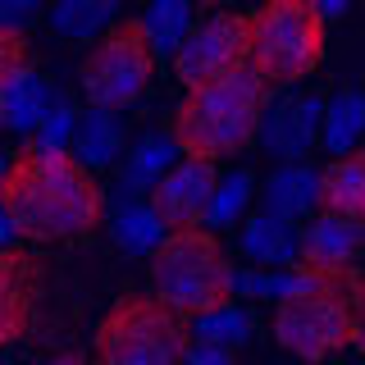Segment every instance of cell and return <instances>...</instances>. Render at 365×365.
I'll use <instances>...</instances> for the list:
<instances>
[{
    "label": "cell",
    "instance_id": "obj_12",
    "mask_svg": "<svg viewBox=\"0 0 365 365\" xmlns=\"http://www.w3.org/2000/svg\"><path fill=\"white\" fill-rule=\"evenodd\" d=\"M361 251V224L338 220V215H319L306 233H297V265L306 269H356Z\"/></svg>",
    "mask_w": 365,
    "mask_h": 365
},
{
    "label": "cell",
    "instance_id": "obj_16",
    "mask_svg": "<svg viewBox=\"0 0 365 365\" xmlns=\"http://www.w3.org/2000/svg\"><path fill=\"white\" fill-rule=\"evenodd\" d=\"M242 251L256 265H297V228L269 210H256L242 224Z\"/></svg>",
    "mask_w": 365,
    "mask_h": 365
},
{
    "label": "cell",
    "instance_id": "obj_5",
    "mask_svg": "<svg viewBox=\"0 0 365 365\" xmlns=\"http://www.w3.org/2000/svg\"><path fill=\"white\" fill-rule=\"evenodd\" d=\"M247 64L265 87L302 83L324 60V23H319L315 0H274V5L247 14Z\"/></svg>",
    "mask_w": 365,
    "mask_h": 365
},
{
    "label": "cell",
    "instance_id": "obj_26",
    "mask_svg": "<svg viewBox=\"0 0 365 365\" xmlns=\"http://www.w3.org/2000/svg\"><path fill=\"white\" fill-rule=\"evenodd\" d=\"M23 68H28V37L0 32V87H5L14 73H23Z\"/></svg>",
    "mask_w": 365,
    "mask_h": 365
},
{
    "label": "cell",
    "instance_id": "obj_3",
    "mask_svg": "<svg viewBox=\"0 0 365 365\" xmlns=\"http://www.w3.org/2000/svg\"><path fill=\"white\" fill-rule=\"evenodd\" d=\"M269 106V87L251 73V64L233 68L224 78H210L201 87H187V96L174 106L169 142L182 160H224L256 142L260 114Z\"/></svg>",
    "mask_w": 365,
    "mask_h": 365
},
{
    "label": "cell",
    "instance_id": "obj_14",
    "mask_svg": "<svg viewBox=\"0 0 365 365\" xmlns=\"http://www.w3.org/2000/svg\"><path fill=\"white\" fill-rule=\"evenodd\" d=\"M51 106H55L51 83H46L37 68H23V73H14L0 87V128L37 133V123L51 114Z\"/></svg>",
    "mask_w": 365,
    "mask_h": 365
},
{
    "label": "cell",
    "instance_id": "obj_29",
    "mask_svg": "<svg viewBox=\"0 0 365 365\" xmlns=\"http://www.w3.org/2000/svg\"><path fill=\"white\" fill-rule=\"evenodd\" d=\"M37 365H87V361H83V351H60V356H51V361H37Z\"/></svg>",
    "mask_w": 365,
    "mask_h": 365
},
{
    "label": "cell",
    "instance_id": "obj_19",
    "mask_svg": "<svg viewBox=\"0 0 365 365\" xmlns=\"http://www.w3.org/2000/svg\"><path fill=\"white\" fill-rule=\"evenodd\" d=\"M174 165H178V151H174V142H169V133H146L128 151V165H123V192H128V201L137 192L155 187Z\"/></svg>",
    "mask_w": 365,
    "mask_h": 365
},
{
    "label": "cell",
    "instance_id": "obj_21",
    "mask_svg": "<svg viewBox=\"0 0 365 365\" xmlns=\"http://www.w3.org/2000/svg\"><path fill=\"white\" fill-rule=\"evenodd\" d=\"M114 242L123 251H133V256H151L165 242V228H160V220L151 215L146 201H123L114 210Z\"/></svg>",
    "mask_w": 365,
    "mask_h": 365
},
{
    "label": "cell",
    "instance_id": "obj_9",
    "mask_svg": "<svg viewBox=\"0 0 365 365\" xmlns=\"http://www.w3.org/2000/svg\"><path fill=\"white\" fill-rule=\"evenodd\" d=\"M220 182V169L210 160H178L165 178L151 187V215L160 220L165 233H187V228H201V215L210 205V192Z\"/></svg>",
    "mask_w": 365,
    "mask_h": 365
},
{
    "label": "cell",
    "instance_id": "obj_8",
    "mask_svg": "<svg viewBox=\"0 0 365 365\" xmlns=\"http://www.w3.org/2000/svg\"><path fill=\"white\" fill-rule=\"evenodd\" d=\"M251 51V28L247 14H233V9H220V14H205L201 23H192L187 37L178 41L174 51V73L182 87H201L210 78H224L233 68L247 64Z\"/></svg>",
    "mask_w": 365,
    "mask_h": 365
},
{
    "label": "cell",
    "instance_id": "obj_24",
    "mask_svg": "<svg viewBox=\"0 0 365 365\" xmlns=\"http://www.w3.org/2000/svg\"><path fill=\"white\" fill-rule=\"evenodd\" d=\"M247 201H251V174H228V178L215 182L210 205H205L201 224H210V228H228L233 220H242Z\"/></svg>",
    "mask_w": 365,
    "mask_h": 365
},
{
    "label": "cell",
    "instance_id": "obj_27",
    "mask_svg": "<svg viewBox=\"0 0 365 365\" xmlns=\"http://www.w3.org/2000/svg\"><path fill=\"white\" fill-rule=\"evenodd\" d=\"M41 9L37 5H19V0H9V5H0V32H19V37H28V28L37 23Z\"/></svg>",
    "mask_w": 365,
    "mask_h": 365
},
{
    "label": "cell",
    "instance_id": "obj_30",
    "mask_svg": "<svg viewBox=\"0 0 365 365\" xmlns=\"http://www.w3.org/2000/svg\"><path fill=\"white\" fill-rule=\"evenodd\" d=\"M9 247H14V228H9L5 210H0V251H9Z\"/></svg>",
    "mask_w": 365,
    "mask_h": 365
},
{
    "label": "cell",
    "instance_id": "obj_13",
    "mask_svg": "<svg viewBox=\"0 0 365 365\" xmlns=\"http://www.w3.org/2000/svg\"><path fill=\"white\" fill-rule=\"evenodd\" d=\"M315 210L361 224V210H365V155H361V146L342 160H329V169L315 182Z\"/></svg>",
    "mask_w": 365,
    "mask_h": 365
},
{
    "label": "cell",
    "instance_id": "obj_25",
    "mask_svg": "<svg viewBox=\"0 0 365 365\" xmlns=\"http://www.w3.org/2000/svg\"><path fill=\"white\" fill-rule=\"evenodd\" d=\"M73 123H78V110L64 106V101H55L51 114H46V119L37 123V133H32V146H23V151H37V155H68Z\"/></svg>",
    "mask_w": 365,
    "mask_h": 365
},
{
    "label": "cell",
    "instance_id": "obj_15",
    "mask_svg": "<svg viewBox=\"0 0 365 365\" xmlns=\"http://www.w3.org/2000/svg\"><path fill=\"white\" fill-rule=\"evenodd\" d=\"M73 155L78 165L87 169H110L114 160L123 155V123H119V114H110V110H87V114H78V123H73Z\"/></svg>",
    "mask_w": 365,
    "mask_h": 365
},
{
    "label": "cell",
    "instance_id": "obj_7",
    "mask_svg": "<svg viewBox=\"0 0 365 365\" xmlns=\"http://www.w3.org/2000/svg\"><path fill=\"white\" fill-rule=\"evenodd\" d=\"M155 78V51L146 41L137 19H119L96 37V46L83 60V96L91 101V110H110L119 114L123 106H133Z\"/></svg>",
    "mask_w": 365,
    "mask_h": 365
},
{
    "label": "cell",
    "instance_id": "obj_31",
    "mask_svg": "<svg viewBox=\"0 0 365 365\" xmlns=\"http://www.w3.org/2000/svg\"><path fill=\"white\" fill-rule=\"evenodd\" d=\"M5 169H9V160H5V155H0V187H5Z\"/></svg>",
    "mask_w": 365,
    "mask_h": 365
},
{
    "label": "cell",
    "instance_id": "obj_11",
    "mask_svg": "<svg viewBox=\"0 0 365 365\" xmlns=\"http://www.w3.org/2000/svg\"><path fill=\"white\" fill-rule=\"evenodd\" d=\"M319 114H324V106L315 96H283L279 106H265L256 133L269 155H279L283 165H302V155L319 142Z\"/></svg>",
    "mask_w": 365,
    "mask_h": 365
},
{
    "label": "cell",
    "instance_id": "obj_2",
    "mask_svg": "<svg viewBox=\"0 0 365 365\" xmlns=\"http://www.w3.org/2000/svg\"><path fill=\"white\" fill-rule=\"evenodd\" d=\"M265 297H279L274 338L302 361H329L361 342V274L356 269H279L265 274Z\"/></svg>",
    "mask_w": 365,
    "mask_h": 365
},
{
    "label": "cell",
    "instance_id": "obj_17",
    "mask_svg": "<svg viewBox=\"0 0 365 365\" xmlns=\"http://www.w3.org/2000/svg\"><path fill=\"white\" fill-rule=\"evenodd\" d=\"M315 182L319 174L311 165H283L274 169L269 182H265V210L279 215V220H302V215L315 210Z\"/></svg>",
    "mask_w": 365,
    "mask_h": 365
},
{
    "label": "cell",
    "instance_id": "obj_32",
    "mask_svg": "<svg viewBox=\"0 0 365 365\" xmlns=\"http://www.w3.org/2000/svg\"><path fill=\"white\" fill-rule=\"evenodd\" d=\"M0 365H5V361H0Z\"/></svg>",
    "mask_w": 365,
    "mask_h": 365
},
{
    "label": "cell",
    "instance_id": "obj_10",
    "mask_svg": "<svg viewBox=\"0 0 365 365\" xmlns=\"http://www.w3.org/2000/svg\"><path fill=\"white\" fill-rule=\"evenodd\" d=\"M41 292H46L41 256L19 251V247L0 251V347L19 342L32 329L37 306H41Z\"/></svg>",
    "mask_w": 365,
    "mask_h": 365
},
{
    "label": "cell",
    "instance_id": "obj_28",
    "mask_svg": "<svg viewBox=\"0 0 365 365\" xmlns=\"http://www.w3.org/2000/svg\"><path fill=\"white\" fill-rule=\"evenodd\" d=\"M182 365H237V356L228 347H210V342H192Z\"/></svg>",
    "mask_w": 365,
    "mask_h": 365
},
{
    "label": "cell",
    "instance_id": "obj_4",
    "mask_svg": "<svg viewBox=\"0 0 365 365\" xmlns=\"http://www.w3.org/2000/svg\"><path fill=\"white\" fill-rule=\"evenodd\" d=\"M155 302H165L182 319H201L220 306H233V260L210 228L165 233L151 251Z\"/></svg>",
    "mask_w": 365,
    "mask_h": 365
},
{
    "label": "cell",
    "instance_id": "obj_22",
    "mask_svg": "<svg viewBox=\"0 0 365 365\" xmlns=\"http://www.w3.org/2000/svg\"><path fill=\"white\" fill-rule=\"evenodd\" d=\"M137 23H142V32H146V41H151V51L174 60L178 41L187 37V28H192V5H187V0H165V5H151Z\"/></svg>",
    "mask_w": 365,
    "mask_h": 365
},
{
    "label": "cell",
    "instance_id": "obj_1",
    "mask_svg": "<svg viewBox=\"0 0 365 365\" xmlns=\"http://www.w3.org/2000/svg\"><path fill=\"white\" fill-rule=\"evenodd\" d=\"M0 210H5L14 237H28V242H73V237H87L101 228L106 192H101L96 174H87L73 155L19 151L5 169Z\"/></svg>",
    "mask_w": 365,
    "mask_h": 365
},
{
    "label": "cell",
    "instance_id": "obj_20",
    "mask_svg": "<svg viewBox=\"0 0 365 365\" xmlns=\"http://www.w3.org/2000/svg\"><path fill=\"white\" fill-rule=\"evenodd\" d=\"M51 23L68 41H91V37H101L110 23H119V5H114V0H64V5L51 9Z\"/></svg>",
    "mask_w": 365,
    "mask_h": 365
},
{
    "label": "cell",
    "instance_id": "obj_6",
    "mask_svg": "<svg viewBox=\"0 0 365 365\" xmlns=\"http://www.w3.org/2000/svg\"><path fill=\"white\" fill-rule=\"evenodd\" d=\"M187 347H192L187 319L146 292L114 302L96 329L101 365H182Z\"/></svg>",
    "mask_w": 365,
    "mask_h": 365
},
{
    "label": "cell",
    "instance_id": "obj_23",
    "mask_svg": "<svg viewBox=\"0 0 365 365\" xmlns=\"http://www.w3.org/2000/svg\"><path fill=\"white\" fill-rule=\"evenodd\" d=\"M187 334H192V342H210V347H228V351H233V342H242L251 334V319L237 311V306H220V311L192 319Z\"/></svg>",
    "mask_w": 365,
    "mask_h": 365
},
{
    "label": "cell",
    "instance_id": "obj_18",
    "mask_svg": "<svg viewBox=\"0 0 365 365\" xmlns=\"http://www.w3.org/2000/svg\"><path fill=\"white\" fill-rule=\"evenodd\" d=\"M361 128H365V96L361 91H338L329 101V110L319 114V142H324V151L334 160L356 151Z\"/></svg>",
    "mask_w": 365,
    "mask_h": 365
}]
</instances>
